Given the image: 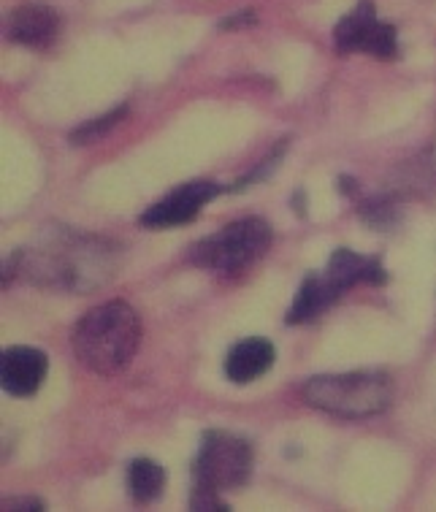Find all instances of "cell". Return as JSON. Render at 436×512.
I'll use <instances>...</instances> for the list:
<instances>
[{
  "mask_svg": "<svg viewBox=\"0 0 436 512\" xmlns=\"http://www.w3.org/2000/svg\"><path fill=\"white\" fill-rule=\"evenodd\" d=\"M252 22H255V14L247 9V11H239V14H233V17L223 19V22H220V28H223V30L244 28V25H252Z\"/></svg>",
  "mask_w": 436,
  "mask_h": 512,
  "instance_id": "e0dca14e",
  "label": "cell"
},
{
  "mask_svg": "<svg viewBox=\"0 0 436 512\" xmlns=\"http://www.w3.org/2000/svg\"><path fill=\"white\" fill-rule=\"evenodd\" d=\"M271 228L260 217H247L236 223L225 225L212 236H206L190 247V261L201 269L236 274L258 261L263 252L269 250Z\"/></svg>",
  "mask_w": 436,
  "mask_h": 512,
  "instance_id": "277c9868",
  "label": "cell"
},
{
  "mask_svg": "<svg viewBox=\"0 0 436 512\" xmlns=\"http://www.w3.org/2000/svg\"><path fill=\"white\" fill-rule=\"evenodd\" d=\"M41 512L44 510V502L41 499H33V496H11V499H3V512Z\"/></svg>",
  "mask_w": 436,
  "mask_h": 512,
  "instance_id": "2e32d148",
  "label": "cell"
},
{
  "mask_svg": "<svg viewBox=\"0 0 436 512\" xmlns=\"http://www.w3.org/2000/svg\"><path fill=\"white\" fill-rule=\"evenodd\" d=\"M325 274H328L342 290L353 288V285H361V282L382 285V282L388 280V277H385V269H382V263L377 261V258H363V255L347 250V247H342V250H336L334 255H331Z\"/></svg>",
  "mask_w": 436,
  "mask_h": 512,
  "instance_id": "7c38bea8",
  "label": "cell"
},
{
  "mask_svg": "<svg viewBox=\"0 0 436 512\" xmlns=\"http://www.w3.org/2000/svg\"><path fill=\"white\" fill-rule=\"evenodd\" d=\"M190 510H195V512H225V510H228V504L223 502V496H220V488H214V485H206V483H201V480H195L193 494H190Z\"/></svg>",
  "mask_w": 436,
  "mask_h": 512,
  "instance_id": "9a60e30c",
  "label": "cell"
},
{
  "mask_svg": "<svg viewBox=\"0 0 436 512\" xmlns=\"http://www.w3.org/2000/svg\"><path fill=\"white\" fill-rule=\"evenodd\" d=\"M6 269H19L33 285L84 293L101 288L117 274L114 247L95 236L60 231L33 250H19Z\"/></svg>",
  "mask_w": 436,
  "mask_h": 512,
  "instance_id": "6da1fadb",
  "label": "cell"
},
{
  "mask_svg": "<svg viewBox=\"0 0 436 512\" xmlns=\"http://www.w3.org/2000/svg\"><path fill=\"white\" fill-rule=\"evenodd\" d=\"M342 293L344 290L339 288L325 271L323 274H309L307 280L301 282L296 301H293V307L288 309V317H285V320H288L290 326L309 323V320H315L317 315H323L325 309L331 307Z\"/></svg>",
  "mask_w": 436,
  "mask_h": 512,
  "instance_id": "8fae6325",
  "label": "cell"
},
{
  "mask_svg": "<svg viewBox=\"0 0 436 512\" xmlns=\"http://www.w3.org/2000/svg\"><path fill=\"white\" fill-rule=\"evenodd\" d=\"M271 366H274V345L269 339L252 336L231 347V353L225 358V377L236 385H247L263 377Z\"/></svg>",
  "mask_w": 436,
  "mask_h": 512,
  "instance_id": "30bf717a",
  "label": "cell"
},
{
  "mask_svg": "<svg viewBox=\"0 0 436 512\" xmlns=\"http://www.w3.org/2000/svg\"><path fill=\"white\" fill-rule=\"evenodd\" d=\"M252 472V447L247 439L228 431H206L195 458V480L220 491L242 488Z\"/></svg>",
  "mask_w": 436,
  "mask_h": 512,
  "instance_id": "5b68a950",
  "label": "cell"
},
{
  "mask_svg": "<svg viewBox=\"0 0 436 512\" xmlns=\"http://www.w3.org/2000/svg\"><path fill=\"white\" fill-rule=\"evenodd\" d=\"M71 345L87 372L120 374L141 345V317L125 301H106L79 320Z\"/></svg>",
  "mask_w": 436,
  "mask_h": 512,
  "instance_id": "7a4b0ae2",
  "label": "cell"
},
{
  "mask_svg": "<svg viewBox=\"0 0 436 512\" xmlns=\"http://www.w3.org/2000/svg\"><path fill=\"white\" fill-rule=\"evenodd\" d=\"M130 496L139 504L155 502L166 488V472L152 458H136L128 469Z\"/></svg>",
  "mask_w": 436,
  "mask_h": 512,
  "instance_id": "4fadbf2b",
  "label": "cell"
},
{
  "mask_svg": "<svg viewBox=\"0 0 436 512\" xmlns=\"http://www.w3.org/2000/svg\"><path fill=\"white\" fill-rule=\"evenodd\" d=\"M220 193H223V187L217 185V182H206V179L187 182V185L177 187L174 193H168L163 201L149 206L147 212L141 215V225H147L152 231H160V228H174V225L190 223Z\"/></svg>",
  "mask_w": 436,
  "mask_h": 512,
  "instance_id": "52a82bcc",
  "label": "cell"
},
{
  "mask_svg": "<svg viewBox=\"0 0 436 512\" xmlns=\"http://www.w3.org/2000/svg\"><path fill=\"white\" fill-rule=\"evenodd\" d=\"M309 407L344 420L374 418L390 407L393 382L382 372H347L312 377L301 388Z\"/></svg>",
  "mask_w": 436,
  "mask_h": 512,
  "instance_id": "3957f363",
  "label": "cell"
},
{
  "mask_svg": "<svg viewBox=\"0 0 436 512\" xmlns=\"http://www.w3.org/2000/svg\"><path fill=\"white\" fill-rule=\"evenodd\" d=\"M334 44L342 55L350 52H366V55L393 60L399 55L396 28L377 19V9L372 0H361L347 17L339 19L334 30Z\"/></svg>",
  "mask_w": 436,
  "mask_h": 512,
  "instance_id": "8992f818",
  "label": "cell"
},
{
  "mask_svg": "<svg viewBox=\"0 0 436 512\" xmlns=\"http://www.w3.org/2000/svg\"><path fill=\"white\" fill-rule=\"evenodd\" d=\"M125 114H128V109L120 106V109L103 114V117H98V120L84 122L82 128H76V131L71 133V144H93V141H101L106 133L112 131V128H117V125L125 120Z\"/></svg>",
  "mask_w": 436,
  "mask_h": 512,
  "instance_id": "5bb4252c",
  "label": "cell"
},
{
  "mask_svg": "<svg viewBox=\"0 0 436 512\" xmlns=\"http://www.w3.org/2000/svg\"><path fill=\"white\" fill-rule=\"evenodd\" d=\"M60 28V19L57 11L41 3H28V6H19L11 11L9 22H6V33L11 41H17L22 47L41 49L52 44V38L57 36Z\"/></svg>",
  "mask_w": 436,
  "mask_h": 512,
  "instance_id": "9c48e42d",
  "label": "cell"
},
{
  "mask_svg": "<svg viewBox=\"0 0 436 512\" xmlns=\"http://www.w3.org/2000/svg\"><path fill=\"white\" fill-rule=\"evenodd\" d=\"M49 372L47 353L36 347H9L0 358V382L11 396H33Z\"/></svg>",
  "mask_w": 436,
  "mask_h": 512,
  "instance_id": "ba28073f",
  "label": "cell"
}]
</instances>
